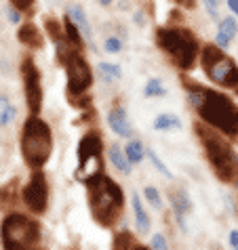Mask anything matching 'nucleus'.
Returning a JSON list of instances; mask_svg holds the SVG:
<instances>
[{"label":"nucleus","mask_w":238,"mask_h":250,"mask_svg":"<svg viewBox=\"0 0 238 250\" xmlns=\"http://www.w3.org/2000/svg\"><path fill=\"white\" fill-rule=\"evenodd\" d=\"M87 202L91 208V217L99 227H114L124 210V191L114 179L106 172L89 179Z\"/></svg>","instance_id":"nucleus-3"},{"label":"nucleus","mask_w":238,"mask_h":250,"mask_svg":"<svg viewBox=\"0 0 238 250\" xmlns=\"http://www.w3.org/2000/svg\"><path fill=\"white\" fill-rule=\"evenodd\" d=\"M133 19H135V23H139V25H145V17L142 15V11H137V13H135V17H133Z\"/></svg>","instance_id":"nucleus-37"},{"label":"nucleus","mask_w":238,"mask_h":250,"mask_svg":"<svg viewBox=\"0 0 238 250\" xmlns=\"http://www.w3.org/2000/svg\"><path fill=\"white\" fill-rule=\"evenodd\" d=\"M124 151H127V156L133 164H139L143 160V145L142 141H131L127 147H124Z\"/></svg>","instance_id":"nucleus-25"},{"label":"nucleus","mask_w":238,"mask_h":250,"mask_svg":"<svg viewBox=\"0 0 238 250\" xmlns=\"http://www.w3.org/2000/svg\"><path fill=\"white\" fill-rule=\"evenodd\" d=\"M179 6H184V9H194L196 6V0H175Z\"/></svg>","instance_id":"nucleus-35"},{"label":"nucleus","mask_w":238,"mask_h":250,"mask_svg":"<svg viewBox=\"0 0 238 250\" xmlns=\"http://www.w3.org/2000/svg\"><path fill=\"white\" fill-rule=\"evenodd\" d=\"M64 27H66V36H68L70 42L82 46V38H80V32H82V30H80L78 23H76L70 15H66V19H64Z\"/></svg>","instance_id":"nucleus-22"},{"label":"nucleus","mask_w":238,"mask_h":250,"mask_svg":"<svg viewBox=\"0 0 238 250\" xmlns=\"http://www.w3.org/2000/svg\"><path fill=\"white\" fill-rule=\"evenodd\" d=\"M165 95H167V86L163 84V80L160 78H150L148 82H145L143 97L152 99V97H165Z\"/></svg>","instance_id":"nucleus-23"},{"label":"nucleus","mask_w":238,"mask_h":250,"mask_svg":"<svg viewBox=\"0 0 238 250\" xmlns=\"http://www.w3.org/2000/svg\"><path fill=\"white\" fill-rule=\"evenodd\" d=\"M184 86L188 91V99H190L196 114L200 116L202 122L209 126L219 130L232 141H238V105L219 91L213 88H205L194 82H188L184 78Z\"/></svg>","instance_id":"nucleus-1"},{"label":"nucleus","mask_w":238,"mask_h":250,"mask_svg":"<svg viewBox=\"0 0 238 250\" xmlns=\"http://www.w3.org/2000/svg\"><path fill=\"white\" fill-rule=\"evenodd\" d=\"M22 202L34 214H43L48 206V181L43 168L32 170L30 181L22 189Z\"/></svg>","instance_id":"nucleus-11"},{"label":"nucleus","mask_w":238,"mask_h":250,"mask_svg":"<svg viewBox=\"0 0 238 250\" xmlns=\"http://www.w3.org/2000/svg\"><path fill=\"white\" fill-rule=\"evenodd\" d=\"M143 196H145V200H148L154 208H163V200H160V193H158L156 187H145Z\"/></svg>","instance_id":"nucleus-28"},{"label":"nucleus","mask_w":238,"mask_h":250,"mask_svg":"<svg viewBox=\"0 0 238 250\" xmlns=\"http://www.w3.org/2000/svg\"><path fill=\"white\" fill-rule=\"evenodd\" d=\"M230 244L232 248H238V231H230Z\"/></svg>","instance_id":"nucleus-36"},{"label":"nucleus","mask_w":238,"mask_h":250,"mask_svg":"<svg viewBox=\"0 0 238 250\" xmlns=\"http://www.w3.org/2000/svg\"><path fill=\"white\" fill-rule=\"evenodd\" d=\"M236 185H238V177H236Z\"/></svg>","instance_id":"nucleus-40"},{"label":"nucleus","mask_w":238,"mask_h":250,"mask_svg":"<svg viewBox=\"0 0 238 250\" xmlns=\"http://www.w3.org/2000/svg\"><path fill=\"white\" fill-rule=\"evenodd\" d=\"M0 242L9 250H30L40 244V223L22 212H9L0 223Z\"/></svg>","instance_id":"nucleus-7"},{"label":"nucleus","mask_w":238,"mask_h":250,"mask_svg":"<svg viewBox=\"0 0 238 250\" xmlns=\"http://www.w3.org/2000/svg\"><path fill=\"white\" fill-rule=\"evenodd\" d=\"M19 198H22V191H19V179L17 177L0 187V208L13 206Z\"/></svg>","instance_id":"nucleus-16"},{"label":"nucleus","mask_w":238,"mask_h":250,"mask_svg":"<svg viewBox=\"0 0 238 250\" xmlns=\"http://www.w3.org/2000/svg\"><path fill=\"white\" fill-rule=\"evenodd\" d=\"M103 46H106V53H112V55H114V53H120L122 42H120L118 38H108V40H106V44H103Z\"/></svg>","instance_id":"nucleus-30"},{"label":"nucleus","mask_w":238,"mask_h":250,"mask_svg":"<svg viewBox=\"0 0 238 250\" xmlns=\"http://www.w3.org/2000/svg\"><path fill=\"white\" fill-rule=\"evenodd\" d=\"M131 204H133V214H135V223H137L139 233H150L152 221H150L148 212H145V208H143V204H142V200H139L137 193H133L131 196Z\"/></svg>","instance_id":"nucleus-15"},{"label":"nucleus","mask_w":238,"mask_h":250,"mask_svg":"<svg viewBox=\"0 0 238 250\" xmlns=\"http://www.w3.org/2000/svg\"><path fill=\"white\" fill-rule=\"evenodd\" d=\"M68 15L74 19L76 23H78V27L82 30V34L89 38V42L93 40V32H91V25H89V19L85 15V11H82V6L80 4H70L68 6Z\"/></svg>","instance_id":"nucleus-18"},{"label":"nucleus","mask_w":238,"mask_h":250,"mask_svg":"<svg viewBox=\"0 0 238 250\" xmlns=\"http://www.w3.org/2000/svg\"><path fill=\"white\" fill-rule=\"evenodd\" d=\"M6 13H9V21H11V23H19V21H22V15H19L22 11H19L17 6H13V4H11V9L6 11Z\"/></svg>","instance_id":"nucleus-33"},{"label":"nucleus","mask_w":238,"mask_h":250,"mask_svg":"<svg viewBox=\"0 0 238 250\" xmlns=\"http://www.w3.org/2000/svg\"><path fill=\"white\" fill-rule=\"evenodd\" d=\"M55 55H57V61L64 67L68 78L66 84L68 103L76 109H89L91 107L89 88L93 86V69H91L85 55H82V46L70 42L68 36H64L55 40Z\"/></svg>","instance_id":"nucleus-2"},{"label":"nucleus","mask_w":238,"mask_h":250,"mask_svg":"<svg viewBox=\"0 0 238 250\" xmlns=\"http://www.w3.org/2000/svg\"><path fill=\"white\" fill-rule=\"evenodd\" d=\"M22 72V80H24V93H25V103L30 114L38 116L43 109V82H40V69L34 63V59L30 55H25L19 65Z\"/></svg>","instance_id":"nucleus-10"},{"label":"nucleus","mask_w":238,"mask_h":250,"mask_svg":"<svg viewBox=\"0 0 238 250\" xmlns=\"http://www.w3.org/2000/svg\"><path fill=\"white\" fill-rule=\"evenodd\" d=\"M99 69H101V74L106 76L108 82L122 78V69H120V65H118V63H110V61H103V63H99Z\"/></svg>","instance_id":"nucleus-24"},{"label":"nucleus","mask_w":238,"mask_h":250,"mask_svg":"<svg viewBox=\"0 0 238 250\" xmlns=\"http://www.w3.org/2000/svg\"><path fill=\"white\" fill-rule=\"evenodd\" d=\"M112 248H143L131 231H118L112 240Z\"/></svg>","instance_id":"nucleus-19"},{"label":"nucleus","mask_w":238,"mask_h":250,"mask_svg":"<svg viewBox=\"0 0 238 250\" xmlns=\"http://www.w3.org/2000/svg\"><path fill=\"white\" fill-rule=\"evenodd\" d=\"M19 149H22L24 162L32 170L43 168L53 154V133L51 126L40 116H30L24 122L22 137H19Z\"/></svg>","instance_id":"nucleus-5"},{"label":"nucleus","mask_w":238,"mask_h":250,"mask_svg":"<svg viewBox=\"0 0 238 250\" xmlns=\"http://www.w3.org/2000/svg\"><path fill=\"white\" fill-rule=\"evenodd\" d=\"M148 158H150V162L154 164V168H156V170L160 172V175H165L167 179H171V177H173V172H171V170H169V168H167V166L163 164V160L158 158V154H156V151H154V149H148Z\"/></svg>","instance_id":"nucleus-27"},{"label":"nucleus","mask_w":238,"mask_h":250,"mask_svg":"<svg viewBox=\"0 0 238 250\" xmlns=\"http://www.w3.org/2000/svg\"><path fill=\"white\" fill-rule=\"evenodd\" d=\"M17 40L22 42L24 46H30V48H45V36L40 34V30L34 23H22L17 30Z\"/></svg>","instance_id":"nucleus-13"},{"label":"nucleus","mask_w":238,"mask_h":250,"mask_svg":"<svg viewBox=\"0 0 238 250\" xmlns=\"http://www.w3.org/2000/svg\"><path fill=\"white\" fill-rule=\"evenodd\" d=\"M219 32H223L226 36L230 38H236V34H238V23H236V19L234 17H223L221 21H219Z\"/></svg>","instance_id":"nucleus-26"},{"label":"nucleus","mask_w":238,"mask_h":250,"mask_svg":"<svg viewBox=\"0 0 238 250\" xmlns=\"http://www.w3.org/2000/svg\"><path fill=\"white\" fill-rule=\"evenodd\" d=\"M15 120V105L9 101V97L0 95V126H9Z\"/></svg>","instance_id":"nucleus-20"},{"label":"nucleus","mask_w":238,"mask_h":250,"mask_svg":"<svg viewBox=\"0 0 238 250\" xmlns=\"http://www.w3.org/2000/svg\"><path fill=\"white\" fill-rule=\"evenodd\" d=\"M150 246H152V248H158V250H165V248H167V240H165V235L156 233V235H154V238H152Z\"/></svg>","instance_id":"nucleus-32"},{"label":"nucleus","mask_w":238,"mask_h":250,"mask_svg":"<svg viewBox=\"0 0 238 250\" xmlns=\"http://www.w3.org/2000/svg\"><path fill=\"white\" fill-rule=\"evenodd\" d=\"M108 124H110V128L114 130L116 135H120L124 139L133 137V126H131V122H129V118H127V114H124L122 107H112L110 109Z\"/></svg>","instance_id":"nucleus-14"},{"label":"nucleus","mask_w":238,"mask_h":250,"mask_svg":"<svg viewBox=\"0 0 238 250\" xmlns=\"http://www.w3.org/2000/svg\"><path fill=\"white\" fill-rule=\"evenodd\" d=\"M154 128L156 130H173V128H181V120L173 114H160L154 120Z\"/></svg>","instance_id":"nucleus-21"},{"label":"nucleus","mask_w":238,"mask_h":250,"mask_svg":"<svg viewBox=\"0 0 238 250\" xmlns=\"http://www.w3.org/2000/svg\"><path fill=\"white\" fill-rule=\"evenodd\" d=\"M196 135H198L202 147H205V156L211 164L215 177L221 183H236L238 177V154L234 147L226 141V135H221L219 130L209 126L207 122L196 124Z\"/></svg>","instance_id":"nucleus-4"},{"label":"nucleus","mask_w":238,"mask_h":250,"mask_svg":"<svg viewBox=\"0 0 238 250\" xmlns=\"http://www.w3.org/2000/svg\"><path fill=\"white\" fill-rule=\"evenodd\" d=\"M103 172V141L101 135L89 130L78 141V166H76V181L87 183L89 179Z\"/></svg>","instance_id":"nucleus-9"},{"label":"nucleus","mask_w":238,"mask_h":250,"mask_svg":"<svg viewBox=\"0 0 238 250\" xmlns=\"http://www.w3.org/2000/svg\"><path fill=\"white\" fill-rule=\"evenodd\" d=\"M230 42H232V38L226 36L223 32H217V36H215V44H217V46H221L223 51H226V48L230 46Z\"/></svg>","instance_id":"nucleus-31"},{"label":"nucleus","mask_w":238,"mask_h":250,"mask_svg":"<svg viewBox=\"0 0 238 250\" xmlns=\"http://www.w3.org/2000/svg\"><path fill=\"white\" fill-rule=\"evenodd\" d=\"M112 2H114V0H99V4H101V6H110Z\"/></svg>","instance_id":"nucleus-39"},{"label":"nucleus","mask_w":238,"mask_h":250,"mask_svg":"<svg viewBox=\"0 0 238 250\" xmlns=\"http://www.w3.org/2000/svg\"><path fill=\"white\" fill-rule=\"evenodd\" d=\"M171 206H173V212H175V219H177L179 227L184 229V231H188V223H186V214L192 210V202H190V196L186 193V189H181V187H177V189H171Z\"/></svg>","instance_id":"nucleus-12"},{"label":"nucleus","mask_w":238,"mask_h":250,"mask_svg":"<svg viewBox=\"0 0 238 250\" xmlns=\"http://www.w3.org/2000/svg\"><path fill=\"white\" fill-rule=\"evenodd\" d=\"M228 6H230V11L238 15V0H228Z\"/></svg>","instance_id":"nucleus-38"},{"label":"nucleus","mask_w":238,"mask_h":250,"mask_svg":"<svg viewBox=\"0 0 238 250\" xmlns=\"http://www.w3.org/2000/svg\"><path fill=\"white\" fill-rule=\"evenodd\" d=\"M202 2L207 4V9H209V13H211V17L217 19V6H219L221 0H202Z\"/></svg>","instance_id":"nucleus-34"},{"label":"nucleus","mask_w":238,"mask_h":250,"mask_svg":"<svg viewBox=\"0 0 238 250\" xmlns=\"http://www.w3.org/2000/svg\"><path fill=\"white\" fill-rule=\"evenodd\" d=\"M34 2H36V0H11V4H13V6H17L19 11H22V13H27V15H30V11H32Z\"/></svg>","instance_id":"nucleus-29"},{"label":"nucleus","mask_w":238,"mask_h":250,"mask_svg":"<svg viewBox=\"0 0 238 250\" xmlns=\"http://www.w3.org/2000/svg\"><path fill=\"white\" fill-rule=\"evenodd\" d=\"M202 69L209 76V80L219 84L223 88H232L238 91V65L234 63L232 57L223 53L221 46L217 44H207L200 53Z\"/></svg>","instance_id":"nucleus-8"},{"label":"nucleus","mask_w":238,"mask_h":250,"mask_svg":"<svg viewBox=\"0 0 238 250\" xmlns=\"http://www.w3.org/2000/svg\"><path fill=\"white\" fill-rule=\"evenodd\" d=\"M156 44L179 69H192L196 65L200 44L194 34L190 30H186V27H179V25L158 27Z\"/></svg>","instance_id":"nucleus-6"},{"label":"nucleus","mask_w":238,"mask_h":250,"mask_svg":"<svg viewBox=\"0 0 238 250\" xmlns=\"http://www.w3.org/2000/svg\"><path fill=\"white\" fill-rule=\"evenodd\" d=\"M110 162L114 164V168H116V170H120L122 175H131L133 162L129 160L127 151H122L120 145H112V147H110Z\"/></svg>","instance_id":"nucleus-17"}]
</instances>
